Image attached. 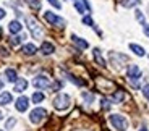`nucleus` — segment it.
I'll list each match as a JSON object with an SVG mask.
<instances>
[{"instance_id": "32", "label": "nucleus", "mask_w": 149, "mask_h": 131, "mask_svg": "<svg viewBox=\"0 0 149 131\" xmlns=\"http://www.w3.org/2000/svg\"><path fill=\"white\" fill-rule=\"evenodd\" d=\"M2 87H3V81H2V79H0V89H2Z\"/></svg>"}, {"instance_id": "12", "label": "nucleus", "mask_w": 149, "mask_h": 131, "mask_svg": "<svg viewBox=\"0 0 149 131\" xmlns=\"http://www.w3.org/2000/svg\"><path fill=\"white\" fill-rule=\"evenodd\" d=\"M71 41H73L74 44L78 45L79 49H88V47H89V44H88V42L83 41V39H81V37H78V36H74V34L71 36Z\"/></svg>"}, {"instance_id": "11", "label": "nucleus", "mask_w": 149, "mask_h": 131, "mask_svg": "<svg viewBox=\"0 0 149 131\" xmlns=\"http://www.w3.org/2000/svg\"><path fill=\"white\" fill-rule=\"evenodd\" d=\"M21 23H19V21H16V19H15V21H11L10 23V24H8V31H10V33L11 34H16V33H19V31H21Z\"/></svg>"}, {"instance_id": "30", "label": "nucleus", "mask_w": 149, "mask_h": 131, "mask_svg": "<svg viewBox=\"0 0 149 131\" xmlns=\"http://www.w3.org/2000/svg\"><path fill=\"white\" fill-rule=\"evenodd\" d=\"M143 31H144V34L149 37V24H143Z\"/></svg>"}, {"instance_id": "23", "label": "nucleus", "mask_w": 149, "mask_h": 131, "mask_svg": "<svg viewBox=\"0 0 149 131\" xmlns=\"http://www.w3.org/2000/svg\"><path fill=\"white\" fill-rule=\"evenodd\" d=\"M134 15H136V19H138L139 23H143V24H144V16H143V13L139 10H136L134 11Z\"/></svg>"}, {"instance_id": "14", "label": "nucleus", "mask_w": 149, "mask_h": 131, "mask_svg": "<svg viewBox=\"0 0 149 131\" xmlns=\"http://www.w3.org/2000/svg\"><path fill=\"white\" fill-rule=\"evenodd\" d=\"M36 52H37V49H36L34 44H26L23 47V53H24V55H34Z\"/></svg>"}, {"instance_id": "24", "label": "nucleus", "mask_w": 149, "mask_h": 131, "mask_svg": "<svg viewBox=\"0 0 149 131\" xmlns=\"http://www.w3.org/2000/svg\"><path fill=\"white\" fill-rule=\"evenodd\" d=\"M83 97L86 99V102H89V104L94 101V96H93V94H88V92H83Z\"/></svg>"}, {"instance_id": "20", "label": "nucleus", "mask_w": 149, "mask_h": 131, "mask_svg": "<svg viewBox=\"0 0 149 131\" xmlns=\"http://www.w3.org/2000/svg\"><path fill=\"white\" fill-rule=\"evenodd\" d=\"M42 101H44V94L42 92H34V96H33L34 104H39V102H42Z\"/></svg>"}, {"instance_id": "25", "label": "nucleus", "mask_w": 149, "mask_h": 131, "mask_svg": "<svg viewBox=\"0 0 149 131\" xmlns=\"http://www.w3.org/2000/svg\"><path fill=\"white\" fill-rule=\"evenodd\" d=\"M83 23H84V24H88V26H93V24H94L91 16H84V18H83Z\"/></svg>"}, {"instance_id": "34", "label": "nucleus", "mask_w": 149, "mask_h": 131, "mask_svg": "<svg viewBox=\"0 0 149 131\" xmlns=\"http://www.w3.org/2000/svg\"><path fill=\"white\" fill-rule=\"evenodd\" d=\"M0 36H2V28H0Z\"/></svg>"}, {"instance_id": "4", "label": "nucleus", "mask_w": 149, "mask_h": 131, "mask_svg": "<svg viewBox=\"0 0 149 131\" xmlns=\"http://www.w3.org/2000/svg\"><path fill=\"white\" fill-rule=\"evenodd\" d=\"M44 19L49 23V24H52V26H57V28H63L65 26V19L57 16L55 13L52 11H44Z\"/></svg>"}, {"instance_id": "18", "label": "nucleus", "mask_w": 149, "mask_h": 131, "mask_svg": "<svg viewBox=\"0 0 149 131\" xmlns=\"http://www.w3.org/2000/svg\"><path fill=\"white\" fill-rule=\"evenodd\" d=\"M141 3V0H123L122 2V5L125 8H133V7H136V5H139Z\"/></svg>"}, {"instance_id": "7", "label": "nucleus", "mask_w": 149, "mask_h": 131, "mask_svg": "<svg viewBox=\"0 0 149 131\" xmlns=\"http://www.w3.org/2000/svg\"><path fill=\"white\" fill-rule=\"evenodd\" d=\"M127 73H128V78L133 79V81H136V79L141 78V70H139L138 65H130Z\"/></svg>"}, {"instance_id": "26", "label": "nucleus", "mask_w": 149, "mask_h": 131, "mask_svg": "<svg viewBox=\"0 0 149 131\" xmlns=\"http://www.w3.org/2000/svg\"><path fill=\"white\" fill-rule=\"evenodd\" d=\"M143 96H144L146 99H149V84L143 86Z\"/></svg>"}, {"instance_id": "10", "label": "nucleus", "mask_w": 149, "mask_h": 131, "mask_svg": "<svg viewBox=\"0 0 149 131\" xmlns=\"http://www.w3.org/2000/svg\"><path fill=\"white\" fill-rule=\"evenodd\" d=\"M28 87V81L24 78H18L15 81V92H23Z\"/></svg>"}, {"instance_id": "21", "label": "nucleus", "mask_w": 149, "mask_h": 131, "mask_svg": "<svg viewBox=\"0 0 149 131\" xmlns=\"http://www.w3.org/2000/svg\"><path fill=\"white\" fill-rule=\"evenodd\" d=\"M123 99H125V92H123V91H117V92L113 94V101L115 102H122Z\"/></svg>"}, {"instance_id": "15", "label": "nucleus", "mask_w": 149, "mask_h": 131, "mask_svg": "<svg viewBox=\"0 0 149 131\" xmlns=\"http://www.w3.org/2000/svg\"><path fill=\"white\" fill-rule=\"evenodd\" d=\"M11 102V94L10 92H2L0 94V105H7Z\"/></svg>"}, {"instance_id": "2", "label": "nucleus", "mask_w": 149, "mask_h": 131, "mask_svg": "<svg viewBox=\"0 0 149 131\" xmlns=\"http://www.w3.org/2000/svg\"><path fill=\"white\" fill-rule=\"evenodd\" d=\"M110 123H112V126L115 128L117 131H127L128 121H127V118H125V116L113 113V115H110Z\"/></svg>"}, {"instance_id": "5", "label": "nucleus", "mask_w": 149, "mask_h": 131, "mask_svg": "<svg viewBox=\"0 0 149 131\" xmlns=\"http://www.w3.org/2000/svg\"><path fill=\"white\" fill-rule=\"evenodd\" d=\"M45 115H47V112H45L44 109H34L33 112L29 113V120H31V123H34V125H39L42 120L45 118Z\"/></svg>"}, {"instance_id": "16", "label": "nucleus", "mask_w": 149, "mask_h": 131, "mask_svg": "<svg viewBox=\"0 0 149 131\" xmlns=\"http://www.w3.org/2000/svg\"><path fill=\"white\" fill-rule=\"evenodd\" d=\"M130 49L133 50L134 53L138 57H144V49H143L141 45H138V44H130Z\"/></svg>"}, {"instance_id": "31", "label": "nucleus", "mask_w": 149, "mask_h": 131, "mask_svg": "<svg viewBox=\"0 0 149 131\" xmlns=\"http://www.w3.org/2000/svg\"><path fill=\"white\" fill-rule=\"evenodd\" d=\"M5 15H7V13H5V10H3V8H0V19L5 18Z\"/></svg>"}, {"instance_id": "6", "label": "nucleus", "mask_w": 149, "mask_h": 131, "mask_svg": "<svg viewBox=\"0 0 149 131\" xmlns=\"http://www.w3.org/2000/svg\"><path fill=\"white\" fill-rule=\"evenodd\" d=\"M33 84H34V87H37V89H45V87L50 86V79H49L45 75H39V76L34 78Z\"/></svg>"}, {"instance_id": "28", "label": "nucleus", "mask_w": 149, "mask_h": 131, "mask_svg": "<svg viewBox=\"0 0 149 131\" xmlns=\"http://www.w3.org/2000/svg\"><path fill=\"white\" fill-rule=\"evenodd\" d=\"M15 123H16V120H15V118H10V120L7 121V130H10L11 126H15Z\"/></svg>"}, {"instance_id": "29", "label": "nucleus", "mask_w": 149, "mask_h": 131, "mask_svg": "<svg viewBox=\"0 0 149 131\" xmlns=\"http://www.w3.org/2000/svg\"><path fill=\"white\" fill-rule=\"evenodd\" d=\"M102 109H109V107H110V104H109V102H107V99H102Z\"/></svg>"}, {"instance_id": "9", "label": "nucleus", "mask_w": 149, "mask_h": 131, "mask_svg": "<svg viewBox=\"0 0 149 131\" xmlns=\"http://www.w3.org/2000/svg\"><path fill=\"white\" fill-rule=\"evenodd\" d=\"M41 52L44 53V55H50V53L55 52V45H54L52 42H42V45H41Z\"/></svg>"}, {"instance_id": "22", "label": "nucleus", "mask_w": 149, "mask_h": 131, "mask_svg": "<svg viewBox=\"0 0 149 131\" xmlns=\"http://www.w3.org/2000/svg\"><path fill=\"white\" fill-rule=\"evenodd\" d=\"M21 39L23 37H19V36H16V37H11V41H10V44L13 45V47H16V45L19 44V42H21Z\"/></svg>"}, {"instance_id": "35", "label": "nucleus", "mask_w": 149, "mask_h": 131, "mask_svg": "<svg viewBox=\"0 0 149 131\" xmlns=\"http://www.w3.org/2000/svg\"><path fill=\"white\" fill-rule=\"evenodd\" d=\"M0 131H3V130H0Z\"/></svg>"}, {"instance_id": "17", "label": "nucleus", "mask_w": 149, "mask_h": 131, "mask_svg": "<svg viewBox=\"0 0 149 131\" xmlns=\"http://www.w3.org/2000/svg\"><path fill=\"white\" fill-rule=\"evenodd\" d=\"M94 60H96L97 63L101 65V67H105V60L102 58V55H101V50H99V49H94Z\"/></svg>"}, {"instance_id": "33", "label": "nucleus", "mask_w": 149, "mask_h": 131, "mask_svg": "<svg viewBox=\"0 0 149 131\" xmlns=\"http://www.w3.org/2000/svg\"><path fill=\"white\" fill-rule=\"evenodd\" d=\"M139 131H148V130H146V128H143V130H139Z\"/></svg>"}, {"instance_id": "3", "label": "nucleus", "mask_w": 149, "mask_h": 131, "mask_svg": "<svg viewBox=\"0 0 149 131\" xmlns=\"http://www.w3.org/2000/svg\"><path fill=\"white\" fill-rule=\"evenodd\" d=\"M70 104H71V99L67 94H58V96L54 99V107H55L57 110H67L68 107H70Z\"/></svg>"}, {"instance_id": "19", "label": "nucleus", "mask_w": 149, "mask_h": 131, "mask_svg": "<svg viewBox=\"0 0 149 131\" xmlns=\"http://www.w3.org/2000/svg\"><path fill=\"white\" fill-rule=\"evenodd\" d=\"M26 3L29 5L33 10H39V8H41V0H26Z\"/></svg>"}, {"instance_id": "27", "label": "nucleus", "mask_w": 149, "mask_h": 131, "mask_svg": "<svg viewBox=\"0 0 149 131\" xmlns=\"http://www.w3.org/2000/svg\"><path fill=\"white\" fill-rule=\"evenodd\" d=\"M49 3L52 5V7H55V8H62V5H60L58 0H49Z\"/></svg>"}, {"instance_id": "8", "label": "nucleus", "mask_w": 149, "mask_h": 131, "mask_svg": "<svg viewBox=\"0 0 149 131\" xmlns=\"http://www.w3.org/2000/svg\"><path fill=\"white\" fill-rule=\"evenodd\" d=\"M15 107H16V110H18V112H26L28 107H29V99H28L26 96H21V97L16 101Z\"/></svg>"}, {"instance_id": "1", "label": "nucleus", "mask_w": 149, "mask_h": 131, "mask_svg": "<svg viewBox=\"0 0 149 131\" xmlns=\"http://www.w3.org/2000/svg\"><path fill=\"white\" fill-rule=\"evenodd\" d=\"M26 26H28V29L31 31V36H33L34 39L42 37V34H44L42 33V28L39 26V23H37L33 16H26Z\"/></svg>"}, {"instance_id": "13", "label": "nucleus", "mask_w": 149, "mask_h": 131, "mask_svg": "<svg viewBox=\"0 0 149 131\" xmlns=\"http://www.w3.org/2000/svg\"><path fill=\"white\" fill-rule=\"evenodd\" d=\"M5 76H7V79L10 82H15L16 79H18V75H16V71L13 70V68H7V70H5Z\"/></svg>"}]
</instances>
